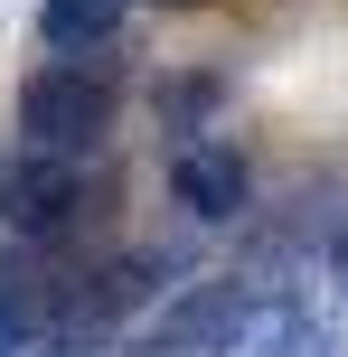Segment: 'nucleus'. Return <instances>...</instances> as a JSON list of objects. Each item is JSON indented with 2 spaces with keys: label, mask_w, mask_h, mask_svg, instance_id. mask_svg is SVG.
I'll list each match as a JSON object with an SVG mask.
<instances>
[{
  "label": "nucleus",
  "mask_w": 348,
  "mask_h": 357,
  "mask_svg": "<svg viewBox=\"0 0 348 357\" xmlns=\"http://www.w3.org/2000/svg\"><path fill=\"white\" fill-rule=\"evenodd\" d=\"M19 113V160H56V169H85L94 151H104V123H113V85L85 66H29L10 94Z\"/></svg>",
  "instance_id": "nucleus-1"
},
{
  "label": "nucleus",
  "mask_w": 348,
  "mask_h": 357,
  "mask_svg": "<svg viewBox=\"0 0 348 357\" xmlns=\"http://www.w3.org/2000/svg\"><path fill=\"white\" fill-rule=\"evenodd\" d=\"M330 348H339V329L320 320L301 291H255L245 339H236V357H330Z\"/></svg>",
  "instance_id": "nucleus-5"
},
{
  "label": "nucleus",
  "mask_w": 348,
  "mask_h": 357,
  "mask_svg": "<svg viewBox=\"0 0 348 357\" xmlns=\"http://www.w3.org/2000/svg\"><path fill=\"white\" fill-rule=\"evenodd\" d=\"M169 197H179L198 226H236L245 207H255V169H245L236 142H198L169 160Z\"/></svg>",
  "instance_id": "nucleus-4"
},
{
  "label": "nucleus",
  "mask_w": 348,
  "mask_h": 357,
  "mask_svg": "<svg viewBox=\"0 0 348 357\" xmlns=\"http://www.w3.org/2000/svg\"><path fill=\"white\" fill-rule=\"evenodd\" d=\"M104 197H85V169H56V160H0V216H10V245L56 254Z\"/></svg>",
  "instance_id": "nucleus-2"
},
{
  "label": "nucleus",
  "mask_w": 348,
  "mask_h": 357,
  "mask_svg": "<svg viewBox=\"0 0 348 357\" xmlns=\"http://www.w3.org/2000/svg\"><path fill=\"white\" fill-rule=\"evenodd\" d=\"M113 29H123V0H38V38H47L56 56L113 47Z\"/></svg>",
  "instance_id": "nucleus-7"
},
{
  "label": "nucleus",
  "mask_w": 348,
  "mask_h": 357,
  "mask_svg": "<svg viewBox=\"0 0 348 357\" xmlns=\"http://www.w3.org/2000/svg\"><path fill=\"white\" fill-rule=\"evenodd\" d=\"M217 104H226V85H217L207 66H179V75H160V85H151V113H160V132H169V160L207 142Z\"/></svg>",
  "instance_id": "nucleus-6"
},
{
  "label": "nucleus",
  "mask_w": 348,
  "mask_h": 357,
  "mask_svg": "<svg viewBox=\"0 0 348 357\" xmlns=\"http://www.w3.org/2000/svg\"><path fill=\"white\" fill-rule=\"evenodd\" d=\"M132 357H151V348H132Z\"/></svg>",
  "instance_id": "nucleus-9"
},
{
  "label": "nucleus",
  "mask_w": 348,
  "mask_h": 357,
  "mask_svg": "<svg viewBox=\"0 0 348 357\" xmlns=\"http://www.w3.org/2000/svg\"><path fill=\"white\" fill-rule=\"evenodd\" d=\"M245 310H255V282L245 273H207V282H188L179 301L151 310V357H236L245 339Z\"/></svg>",
  "instance_id": "nucleus-3"
},
{
  "label": "nucleus",
  "mask_w": 348,
  "mask_h": 357,
  "mask_svg": "<svg viewBox=\"0 0 348 357\" xmlns=\"http://www.w3.org/2000/svg\"><path fill=\"white\" fill-rule=\"evenodd\" d=\"M330 264H348V226H339V245H330Z\"/></svg>",
  "instance_id": "nucleus-8"
}]
</instances>
